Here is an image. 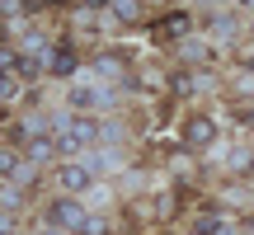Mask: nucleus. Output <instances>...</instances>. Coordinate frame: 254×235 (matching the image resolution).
<instances>
[{
    "label": "nucleus",
    "mask_w": 254,
    "mask_h": 235,
    "mask_svg": "<svg viewBox=\"0 0 254 235\" xmlns=\"http://www.w3.org/2000/svg\"><path fill=\"white\" fill-rule=\"evenodd\" d=\"M47 221H52V226H62V231H75L80 235V226H85V207L75 198H57L52 207H47Z\"/></svg>",
    "instance_id": "1"
},
{
    "label": "nucleus",
    "mask_w": 254,
    "mask_h": 235,
    "mask_svg": "<svg viewBox=\"0 0 254 235\" xmlns=\"http://www.w3.org/2000/svg\"><path fill=\"white\" fill-rule=\"evenodd\" d=\"M236 33H240V19L231 14V9H212V14H207V38H212L217 47L236 43Z\"/></svg>",
    "instance_id": "2"
},
{
    "label": "nucleus",
    "mask_w": 254,
    "mask_h": 235,
    "mask_svg": "<svg viewBox=\"0 0 254 235\" xmlns=\"http://www.w3.org/2000/svg\"><path fill=\"white\" fill-rule=\"evenodd\" d=\"M109 104H118V90H90V85H75L71 90V109H109Z\"/></svg>",
    "instance_id": "3"
},
{
    "label": "nucleus",
    "mask_w": 254,
    "mask_h": 235,
    "mask_svg": "<svg viewBox=\"0 0 254 235\" xmlns=\"http://www.w3.org/2000/svg\"><path fill=\"white\" fill-rule=\"evenodd\" d=\"M184 141H189L193 151L212 146L217 141V122H212V118H189V122H184Z\"/></svg>",
    "instance_id": "4"
},
{
    "label": "nucleus",
    "mask_w": 254,
    "mask_h": 235,
    "mask_svg": "<svg viewBox=\"0 0 254 235\" xmlns=\"http://www.w3.org/2000/svg\"><path fill=\"white\" fill-rule=\"evenodd\" d=\"M57 183H62L66 193H85L94 183V174H90V165H62V170H57Z\"/></svg>",
    "instance_id": "5"
},
{
    "label": "nucleus",
    "mask_w": 254,
    "mask_h": 235,
    "mask_svg": "<svg viewBox=\"0 0 254 235\" xmlns=\"http://www.w3.org/2000/svg\"><path fill=\"white\" fill-rule=\"evenodd\" d=\"M80 165H90V174H113V170H118V151H113V146L85 151V160H80Z\"/></svg>",
    "instance_id": "6"
},
{
    "label": "nucleus",
    "mask_w": 254,
    "mask_h": 235,
    "mask_svg": "<svg viewBox=\"0 0 254 235\" xmlns=\"http://www.w3.org/2000/svg\"><path fill=\"white\" fill-rule=\"evenodd\" d=\"M189 24H193V14H189V9H174V14H165L160 24H155V38H179Z\"/></svg>",
    "instance_id": "7"
},
{
    "label": "nucleus",
    "mask_w": 254,
    "mask_h": 235,
    "mask_svg": "<svg viewBox=\"0 0 254 235\" xmlns=\"http://www.w3.org/2000/svg\"><path fill=\"white\" fill-rule=\"evenodd\" d=\"M52 155H57V141H52V136H33V141L24 146V160H33V165L52 160Z\"/></svg>",
    "instance_id": "8"
},
{
    "label": "nucleus",
    "mask_w": 254,
    "mask_h": 235,
    "mask_svg": "<svg viewBox=\"0 0 254 235\" xmlns=\"http://www.w3.org/2000/svg\"><path fill=\"white\" fill-rule=\"evenodd\" d=\"M109 19H118V24H136V19H141V0H109Z\"/></svg>",
    "instance_id": "9"
},
{
    "label": "nucleus",
    "mask_w": 254,
    "mask_h": 235,
    "mask_svg": "<svg viewBox=\"0 0 254 235\" xmlns=\"http://www.w3.org/2000/svg\"><path fill=\"white\" fill-rule=\"evenodd\" d=\"M94 75H104V80H118V75H123V57L99 52V57H94Z\"/></svg>",
    "instance_id": "10"
},
{
    "label": "nucleus",
    "mask_w": 254,
    "mask_h": 235,
    "mask_svg": "<svg viewBox=\"0 0 254 235\" xmlns=\"http://www.w3.org/2000/svg\"><path fill=\"white\" fill-rule=\"evenodd\" d=\"M179 57H184V61H198V66H202L212 52H207V43H202V38H189V43H179Z\"/></svg>",
    "instance_id": "11"
},
{
    "label": "nucleus",
    "mask_w": 254,
    "mask_h": 235,
    "mask_svg": "<svg viewBox=\"0 0 254 235\" xmlns=\"http://www.w3.org/2000/svg\"><path fill=\"white\" fill-rule=\"evenodd\" d=\"M221 212H202V217H193V235H217L221 231Z\"/></svg>",
    "instance_id": "12"
},
{
    "label": "nucleus",
    "mask_w": 254,
    "mask_h": 235,
    "mask_svg": "<svg viewBox=\"0 0 254 235\" xmlns=\"http://www.w3.org/2000/svg\"><path fill=\"white\" fill-rule=\"evenodd\" d=\"M52 71H57V75L75 71V52H71V43H62V47H57V57H52Z\"/></svg>",
    "instance_id": "13"
},
{
    "label": "nucleus",
    "mask_w": 254,
    "mask_h": 235,
    "mask_svg": "<svg viewBox=\"0 0 254 235\" xmlns=\"http://www.w3.org/2000/svg\"><path fill=\"white\" fill-rule=\"evenodd\" d=\"M24 66V57L14 52V47H0V75H9V71H19Z\"/></svg>",
    "instance_id": "14"
},
{
    "label": "nucleus",
    "mask_w": 254,
    "mask_h": 235,
    "mask_svg": "<svg viewBox=\"0 0 254 235\" xmlns=\"http://www.w3.org/2000/svg\"><path fill=\"white\" fill-rule=\"evenodd\" d=\"M19 165H24V160H19L14 151H5V146H0V179H9V174H14Z\"/></svg>",
    "instance_id": "15"
},
{
    "label": "nucleus",
    "mask_w": 254,
    "mask_h": 235,
    "mask_svg": "<svg viewBox=\"0 0 254 235\" xmlns=\"http://www.w3.org/2000/svg\"><path fill=\"white\" fill-rule=\"evenodd\" d=\"M80 235H109V217H85Z\"/></svg>",
    "instance_id": "16"
},
{
    "label": "nucleus",
    "mask_w": 254,
    "mask_h": 235,
    "mask_svg": "<svg viewBox=\"0 0 254 235\" xmlns=\"http://www.w3.org/2000/svg\"><path fill=\"white\" fill-rule=\"evenodd\" d=\"M0 202H5V207H19V202H24V193H19V183H5V188H0Z\"/></svg>",
    "instance_id": "17"
},
{
    "label": "nucleus",
    "mask_w": 254,
    "mask_h": 235,
    "mask_svg": "<svg viewBox=\"0 0 254 235\" xmlns=\"http://www.w3.org/2000/svg\"><path fill=\"white\" fill-rule=\"evenodd\" d=\"M14 94H19V80L14 75H0V99H14Z\"/></svg>",
    "instance_id": "18"
},
{
    "label": "nucleus",
    "mask_w": 254,
    "mask_h": 235,
    "mask_svg": "<svg viewBox=\"0 0 254 235\" xmlns=\"http://www.w3.org/2000/svg\"><path fill=\"white\" fill-rule=\"evenodd\" d=\"M24 9V0H0V14H19Z\"/></svg>",
    "instance_id": "19"
},
{
    "label": "nucleus",
    "mask_w": 254,
    "mask_h": 235,
    "mask_svg": "<svg viewBox=\"0 0 254 235\" xmlns=\"http://www.w3.org/2000/svg\"><path fill=\"white\" fill-rule=\"evenodd\" d=\"M240 66H250V71H254V43L245 47V52H240Z\"/></svg>",
    "instance_id": "20"
},
{
    "label": "nucleus",
    "mask_w": 254,
    "mask_h": 235,
    "mask_svg": "<svg viewBox=\"0 0 254 235\" xmlns=\"http://www.w3.org/2000/svg\"><path fill=\"white\" fill-rule=\"evenodd\" d=\"M0 235H14V221L9 217H0Z\"/></svg>",
    "instance_id": "21"
},
{
    "label": "nucleus",
    "mask_w": 254,
    "mask_h": 235,
    "mask_svg": "<svg viewBox=\"0 0 254 235\" xmlns=\"http://www.w3.org/2000/svg\"><path fill=\"white\" fill-rule=\"evenodd\" d=\"M217 235H236V221H221V231Z\"/></svg>",
    "instance_id": "22"
},
{
    "label": "nucleus",
    "mask_w": 254,
    "mask_h": 235,
    "mask_svg": "<svg viewBox=\"0 0 254 235\" xmlns=\"http://www.w3.org/2000/svg\"><path fill=\"white\" fill-rule=\"evenodd\" d=\"M33 5H38V9H47V5H66V0H33Z\"/></svg>",
    "instance_id": "23"
},
{
    "label": "nucleus",
    "mask_w": 254,
    "mask_h": 235,
    "mask_svg": "<svg viewBox=\"0 0 254 235\" xmlns=\"http://www.w3.org/2000/svg\"><path fill=\"white\" fill-rule=\"evenodd\" d=\"M250 33H254V19H250Z\"/></svg>",
    "instance_id": "24"
}]
</instances>
